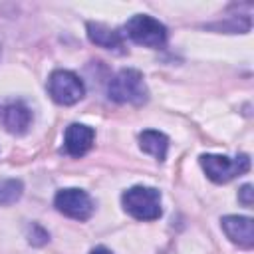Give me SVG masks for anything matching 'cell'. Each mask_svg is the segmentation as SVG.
Here are the masks:
<instances>
[{
    "label": "cell",
    "instance_id": "obj_2",
    "mask_svg": "<svg viewBox=\"0 0 254 254\" xmlns=\"http://www.w3.org/2000/svg\"><path fill=\"white\" fill-rule=\"evenodd\" d=\"M123 208L137 220H157L163 214L161 208V192L153 187H131L121 196Z\"/></svg>",
    "mask_w": 254,
    "mask_h": 254
},
{
    "label": "cell",
    "instance_id": "obj_1",
    "mask_svg": "<svg viewBox=\"0 0 254 254\" xmlns=\"http://www.w3.org/2000/svg\"><path fill=\"white\" fill-rule=\"evenodd\" d=\"M107 95L109 99L117 103H131V105H141L147 101L149 91L145 85V77L139 69L125 67L119 69L107 83Z\"/></svg>",
    "mask_w": 254,
    "mask_h": 254
},
{
    "label": "cell",
    "instance_id": "obj_5",
    "mask_svg": "<svg viewBox=\"0 0 254 254\" xmlns=\"http://www.w3.org/2000/svg\"><path fill=\"white\" fill-rule=\"evenodd\" d=\"M48 93L60 105H73L83 97L85 87H83V81L73 71L56 69L48 79Z\"/></svg>",
    "mask_w": 254,
    "mask_h": 254
},
{
    "label": "cell",
    "instance_id": "obj_11",
    "mask_svg": "<svg viewBox=\"0 0 254 254\" xmlns=\"http://www.w3.org/2000/svg\"><path fill=\"white\" fill-rule=\"evenodd\" d=\"M139 147L153 155L157 161H165L167 157V149H169V137L161 131L155 129H145L143 133H139Z\"/></svg>",
    "mask_w": 254,
    "mask_h": 254
},
{
    "label": "cell",
    "instance_id": "obj_14",
    "mask_svg": "<svg viewBox=\"0 0 254 254\" xmlns=\"http://www.w3.org/2000/svg\"><path fill=\"white\" fill-rule=\"evenodd\" d=\"M252 192H254V190H252V185H244V187L238 190V200H240L244 206H248V208H250V206H252V202H254Z\"/></svg>",
    "mask_w": 254,
    "mask_h": 254
},
{
    "label": "cell",
    "instance_id": "obj_10",
    "mask_svg": "<svg viewBox=\"0 0 254 254\" xmlns=\"http://www.w3.org/2000/svg\"><path fill=\"white\" fill-rule=\"evenodd\" d=\"M87 38L99 46V48H105V50H113L117 54H123L125 46H123V36L121 32L113 30V28H107L105 24H99V22H87Z\"/></svg>",
    "mask_w": 254,
    "mask_h": 254
},
{
    "label": "cell",
    "instance_id": "obj_9",
    "mask_svg": "<svg viewBox=\"0 0 254 254\" xmlns=\"http://www.w3.org/2000/svg\"><path fill=\"white\" fill-rule=\"evenodd\" d=\"M224 234L238 246L242 248H252L254 246V226L250 216H236L228 214L220 220Z\"/></svg>",
    "mask_w": 254,
    "mask_h": 254
},
{
    "label": "cell",
    "instance_id": "obj_4",
    "mask_svg": "<svg viewBox=\"0 0 254 254\" xmlns=\"http://www.w3.org/2000/svg\"><path fill=\"white\" fill-rule=\"evenodd\" d=\"M125 34L139 46L147 48H161L167 42V28L153 16L135 14L125 24Z\"/></svg>",
    "mask_w": 254,
    "mask_h": 254
},
{
    "label": "cell",
    "instance_id": "obj_8",
    "mask_svg": "<svg viewBox=\"0 0 254 254\" xmlns=\"http://www.w3.org/2000/svg\"><path fill=\"white\" fill-rule=\"evenodd\" d=\"M95 139V131L83 123H71L64 133V151L69 157H83Z\"/></svg>",
    "mask_w": 254,
    "mask_h": 254
},
{
    "label": "cell",
    "instance_id": "obj_6",
    "mask_svg": "<svg viewBox=\"0 0 254 254\" xmlns=\"http://www.w3.org/2000/svg\"><path fill=\"white\" fill-rule=\"evenodd\" d=\"M54 204L62 214H65L73 220H87L93 214V206H95L91 196L81 189H62V190H58V194L54 198Z\"/></svg>",
    "mask_w": 254,
    "mask_h": 254
},
{
    "label": "cell",
    "instance_id": "obj_13",
    "mask_svg": "<svg viewBox=\"0 0 254 254\" xmlns=\"http://www.w3.org/2000/svg\"><path fill=\"white\" fill-rule=\"evenodd\" d=\"M48 232L40 226V224H32L30 228H28V240H30V244H34V246H42V244H46L48 242Z\"/></svg>",
    "mask_w": 254,
    "mask_h": 254
},
{
    "label": "cell",
    "instance_id": "obj_3",
    "mask_svg": "<svg viewBox=\"0 0 254 254\" xmlns=\"http://www.w3.org/2000/svg\"><path fill=\"white\" fill-rule=\"evenodd\" d=\"M200 167L212 183H228L250 169V157L244 153L234 159L226 155H200Z\"/></svg>",
    "mask_w": 254,
    "mask_h": 254
},
{
    "label": "cell",
    "instance_id": "obj_7",
    "mask_svg": "<svg viewBox=\"0 0 254 254\" xmlns=\"http://www.w3.org/2000/svg\"><path fill=\"white\" fill-rule=\"evenodd\" d=\"M32 123V109L20 101H2L0 103V125L12 135H24Z\"/></svg>",
    "mask_w": 254,
    "mask_h": 254
},
{
    "label": "cell",
    "instance_id": "obj_15",
    "mask_svg": "<svg viewBox=\"0 0 254 254\" xmlns=\"http://www.w3.org/2000/svg\"><path fill=\"white\" fill-rule=\"evenodd\" d=\"M89 254H111V250H107L105 246H97V248H93Z\"/></svg>",
    "mask_w": 254,
    "mask_h": 254
},
{
    "label": "cell",
    "instance_id": "obj_12",
    "mask_svg": "<svg viewBox=\"0 0 254 254\" xmlns=\"http://www.w3.org/2000/svg\"><path fill=\"white\" fill-rule=\"evenodd\" d=\"M22 190H24V185H22L20 179H4V181H0V204L2 206L14 204L22 196Z\"/></svg>",
    "mask_w": 254,
    "mask_h": 254
}]
</instances>
